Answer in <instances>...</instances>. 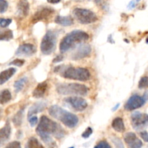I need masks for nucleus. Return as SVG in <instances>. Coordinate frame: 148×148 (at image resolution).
<instances>
[{"label":"nucleus","instance_id":"obj_22","mask_svg":"<svg viewBox=\"0 0 148 148\" xmlns=\"http://www.w3.org/2000/svg\"><path fill=\"white\" fill-rule=\"evenodd\" d=\"M25 148H44L36 137H30L26 142Z\"/></svg>","mask_w":148,"mask_h":148},{"label":"nucleus","instance_id":"obj_40","mask_svg":"<svg viewBox=\"0 0 148 148\" xmlns=\"http://www.w3.org/2000/svg\"><path fill=\"white\" fill-rule=\"evenodd\" d=\"M92 1L98 5H101L102 4V0H92Z\"/></svg>","mask_w":148,"mask_h":148},{"label":"nucleus","instance_id":"obj_36","mask_svg":"<svg viewBox=\"0 0 148 148\" xmlns=\"http://www.w3.org/2000/svg\"><path fill=\"white\" fill-rule=\"evenodd\" d=\"M140 136H141L142 139L145 141V142H148V133L146 131H143L140 133Z\"/></svg>","mask_w":148,"mask_h":148},{"label":"nucleus","instance_id":"obj_5","mask_svg":"<svg viewBox=\"0 0 148 148\" xmlns=\"http://www.w3.org/2000/svg\"><path fill=\"white\" fill-rule=\"evenodd\" d=\"M56 91L61 95L85 96L88 93L89 89L84 84L77 83H65L57 85Z\"/></svg>","mask_w":148,"mask_h":148},{"label":"nucleus","instance_id":"obj_33","mask_svg":"<svg viewBox=\"0 0 148 148\" xmlns=\"http://www.w3.org/2000/svg\"><path fill=\"white\" fill-rule=\"evenodd\" d=\"M92 133V129L91 127H88L86 129H85V131L82 133V136L84 138V139H88V138L90 137L91 134Z\"/></svg>","mask_w":148,"mask_h":148},{"label":"nucleus","instance_id":"obj_4","mask_svg":"<svg viewBox=\"0 0 148 148\" xmlns=\"http://www.w3.org/2000/svg\"><path fill=\"white\" fill-rule=\"evenodd\" d=\"M59 68L56 67L55 73H59L62 77L68 79L76 80L79 81H88L90 78V73L89 70L85 68H74V67H66V68Z\"/></svg>","mask_w":148,"mask_h":148},{"label":"nucleus","instance_id":"obj_7","mask_svg":"<svg viewBox=\"0 0 148 148\" xmlns=\"http://www.w3.org/2000/svg\"><path fill=\"white\" fill-rule=\"evenodd\" d=\"M72 13L75 19L81 24H91L98 20V17L95 13L88 9L75 8Z\"/></svg>","mask_w":148,"mask_h":148},{"label":"nucleus","instance_id":"obj_34","mask_svg":"<svg viewBox=\"0 0 148 148\" xmlns=\"http://www.w3.org/2000/svg\"><path fill=\"white\" fill-rule=\"evenodd\" d=\"M5 148H21L20 143L17 141H14V142H10V144L5 147Z\"/></svg>","mask_w":148,"mask_h":148},{"label":"nucleus","instance_id":"obj_25","mask_svg":"<svg viewBox=\"0 0 148 148\" xmlns=\"http://www.w3.org/2000/svg\"><path fill=\"white\" fill-rule=\"evenodd\" d=\"M13 38V32L10 29L0 30V41H10Z\"/></svg>","mask_w":148,"mask_h":148},{"label":"nucleus","instance_id":"obj_11","mask_svg":"<svg viewBox=\"0 0 148 148\" xmlns=\"http://www.w3.org/2000/svg\"><path fill=\"white\" fill-rule=\"evenodd\" d=\"M92 52V48L89 44H80L76 48L71 55V59L73 60H79L90 56Z\"/></svg>","mask_w":148,"mask_h":148},{"label":"nucleus","instance_id":"obj_23","mask_svg":"<svg viewBox=\"0 0 148 148\" xmlns=\"http://www.w3.org/2000/svg\"><path fill=\"white\" fill-rule=\"evenodd\" d=\"M12 100V94L10 90L4 89L0 92V103L1 104H6Z\"/></svg>","mask_w":148,"mask_h":148},{"label":"nucleus","instance_id":"obj_15","mask_svg":"<svg viewBox=\"0 0 148 148\" xmlns=\"http://www.w3.org/2000/svg\"><path fill=\"white\" fill-rule=\"evenodd\" d=\"M11 126L8 121L1 129H0V147L9 140L11 135Z\"/></svg>","mask_w":148,"mask_h":148},{"label":"nucleus","instance_id":"obj_2","mask_svg":"<svg viewBox=\"0 0 148 148\" xmlns=\"http://www.w3.org/2000/svg\"><path fill=\"white\" fill-rule=\"evenodd\" d=\"M49 113L51 117L62 122L69 129L75 128L79 122V118L76 115L66 111L58 105L51 106L49 109Z\"/></svg>","mask_w":148,"mask_h":148},{"label":"nucleus","instance_id":"obj_35","mask_svg":"<svg viewBox=\"0 0 148 148\" xmlns=\"http://www.w3.org/2000/svg\"><path fill=\"white\" fill-rule=\"evenodd\" d=\"M28 121L29 123H30V126H31L32 127H33V126H35L38 123V118L37 116L33 115L29 118Z\"/></svg>","mask_w":148,"mask_h":148},{"label":"nucleus","instance_id":"obj_24","mask_svg":"<svg viewBox=\"0 0 148 148\" xmlns=\"http://www.w3.org/2000/svg\"><path fill=\"white\" fill-rule=\"evenodd\" d=\"M23 115H24V109H21L19 110L14 115L12 118V122L15 126H20L23 123Z\"/></svg>","mask_w":148,"mask_h":148},{"label":"nucleus","instance_id":"obj_19","mask_svg":"<svg viewBox=\"0 0 148 148\" xmlns=\"http://www.w3.org/2000/svg\"><path fill=\"white\" fill-rule=\"evenodd\" d=\"M16 73V69L14 68H10L0 73V85H2L7 82L10 78L14 75Z\"/></svg>","mask_w":148,"mask_h":148},{"label":"nucleus","instance_id":"obj_10","mask_svg":"<svg viewBox=\"0 0 148 148\" xmlns=\"http://www.w3.org/2000/svg\"><path fill=\"white\" fill-rule=\"evenodd\" d=\"M64 102L69 104L73 110L77 112H82L88 107V102L85 99L79 97H69L64 99Z\"/></svg>","mask_w":148,"mask_h":148},{"label":"nucleus","instance_id":"obj_28","mask_svg":"<svg viewBox=\"0 0 148 148\" xmlns=\"http://www.w3.org/2000/svg\"><path fill=\"white\" fill-rule=\"evenodd\" d=\"M8 9V2L6 0H0V13H4Z\"/></svg>","mask_w":148,"mask_h":148},{"label":"nucleus","instance_id":"obj_6","mask_svg":"<svg viewBox=\"0 0 148 148\" xmlns=\"http://www.w3.org/2000/svg\"><path fill=\"white\" fill-rule=\"evenodd\" d=\"M57 34L52 30H48L43 37L40 43V51L45 55H49L56 49Z\"/></svg>","mask_w":148,"mask_h":148},{"label":"nucleus","instance_id":"obj_16","mask_svg":"<svg viewBox=\"0 0 148 148\" xmlns=\"http://www.w3.org/2000/svg\"><path fill=\"white\" fill-rule=\"evenodd\" d=\"M46 107H47V103L45 102H38L35 103L29 109L28 112H27V118H29L31 116L40 113L43 110H44L45 108H46Z\"/></svg>","mask_w":148,"mask_h":148},{"label":"nucleus","instance_id":"obj_27","mask_svg":"<svg viewBox=\"0 0 148 148\" xmlns=\"http://www.w3.org/2000/svg\"><path fill=\"white\" fill-rule=\"evenodd\" d=\"M138 87L140 89L148 87V76H143L140 78L138 84Z\"/></svg>","mask_w":148,"mask_h":148},{"label":"nucleus","instance_id":"obj_30","mask_svg":"<svg viewBox=\"0 0 148 148\" xmlns=\"http://www.w3.org/2000/svg\"><path fill=\"white\" fill-rule=\"evenodd\" d=\"M11 23H12V19L0 18V27L1 28L8 27Z\"/></svg>","mask_w":148,"mask_h":148},{"label":"nucleus","instance_id":"obj_38","mask_svg":"<svg viewBox=\"0 0 148 148\" xmlns=\"http://www.w3.org/2000/svg\"><path fill=\"white\" fill-rule=\"evenodd\" d=\"M62 59H63V57H62V56H57L56 57V58H55L54 59H53V62H60V61H62Z\"/></svg>","mask_w":148,"mask_h":148},{"label":"nucleus","instance_id":"obj_1","mask_svg":"<svg viewBox=\"0 0 148 148\" xmlns=\"http://www.w3.org/2000/svg\"><path fill=\"white\" fill-rule=\"evenodd\" d=\"M36 131L40 139L49 146H51V145L54 144L51 136L56 139H61L65 135V131L63 128L59 123L51 120L46 115L40 117Z\"/></svg>","mask_w":148,"mask_h":148},{"label":"nucleus","instance_id":"obj_14","mask_svg":"<svg viewBox=\"0 0 148 148\" xmlns=\"http://www.w3.org/2000/svg\"><path fill=\"white\" fill-rule=\"evenodd\" d=\"M36 46L32 44H23L20 45L15 52V55L17 56L30 57L36 53Z\"/></svg>","mask_w":148,"mask_h":148},{"label":"nucleus","instance_id":"obj_44","mask_svg":"<svg viewBox=\"0 0 148 148\" xmlns=\"http://www.w3.org/2000/svg\"><path fill=\"white\" fill-rule=\"evenodd\" d=\"M69 148H75V147H69Z\"/></svg>","mask_w":148,"mask_h":148},{"label":"nucleus","instance_id":"obj_13","mask_svg":"<svg viewBox=\"0 0 148 148\" xmlns=\"http://www.w3.org/2000/svg\"><path fill=\"white\" fill-rule=\"evenodd\" d=\"M124 142L128 148H141L143 142L133 132H128L124 136Z\"/></svg>","mask_w":148,"mask_h":148},{"label":"nucleus","instance_id":"obj_32","mask_svg":"<svg viewBox=\"0 0 148 148\" xmlns=\"http://www.w3.org/2000/svg\"><path fill=\"white\" fill-rule=\"evenodd\" d=\"M25 64V60L23 59H15L13 61H12L11 62H10V65H14V66L20 67L22 65H23Z\"/></svg>","mask_w":148,"mask_h":148},{"label":"nucleus","instance_id":"obj_29","mask_svg":"<svg viewBox=\"0 0 148 148\" xmlns=\"http://www.w3.org/2000/svg\"><path fill=\"white\" fill-rule=\"evenodd\" d=\"M111 139H112V142L115 145L116 148H124L122 142L118 137H113Z\"/></svg>","mask_w":148,"mask_h":148},{"label":"nucleus","instance_id":"obj_26","mask_svg":"<svg viewBox=\"0 0 148 148\" xmlns=\"http://www.w3.org/2000/svg\"><path fill=\"white\" fill-rule=\"evenodd\" d=\"M27 78H26V77H23V78H20V79L17 80V81H16L15 82H14V87L16 92H19V91H20L22 89H23L25 84L26 82H27Z\"/></svg>","mask_w":148,"mask_h":148},{"label":"nucleus","instance_id":"obj_3","mask_svg":"<svg viewBox=\"0 0 148 148\" xmlns=\"http://www.w3.org/2000/svg\"><path fill=\"white\" fill-rule=\"evenodd\" d=\"M89 39V35L83 30H75L66 34L62 39L59 44V49L62 53L67 52L75 47L77 44H81Z\"/></svg>","mask_w":148,"mask_h":148},{"label":"nucleus","instance_id":"obj_17","mask_svg":"<svg viewBox=\"0 0 148 148\" xmlns=\"http://www.w3.org/2000/svg\"><path fill=\"white\" fill-rule=\"evenodd\" d=\"M47 89L48 84L46 81L39 83L33 91L32 95H33V97H35L36 99L41 98V97H43L45 95L46 91H47Z\"/></svg>","mask_w":148,"mask_h":148},{"label":"nucleus","instance_id":"obj_42","mask_svg":"<svg viewBox=\"0 0 148 148\" xmlns=\"http://www.w3.org/2000/svg\"><path fill=\"white\" fill-rule=\"evenodd\" d=\"M74 1H77V2H79V1H82L83 0H72Z\"/></svg>","mask_w":148,"mask_h":148},{"label":"nucleus","instance_id":"obj_9","mask_svg":"<svg viewBox=\"0 0 148 148\" xmlns=\"http://www.w3.org/2000/svg\"><path fill=\"white\" fill-rule=\"evenodd\" d=\"M131 123L135 130H142L148 126V114L134 112L131 115Z\"/></svg>","mask_w":148,"mask_h":148},{"label":"nucleus","instance_id":"obj_37","mask_svg":"<svg viewBox=\"0 0 148 148\" xmlns=\"http://www.w3.org/2000/svg\"><path fill=\"white\" fill-rule=\"evenodd\" d=\"M136 4H137V1L135 0H132V1H130V3L129 4L128 7L130 9H133L136 7Z\"/></svg>","mask_w":148,"mask_h":148},{"label":"nucleus","instance_id":"obj_39","mask_svg":"<svg viewBox=\"0 0 148 148\" xmlns=\"http://www.w3.org/2000/svg\"><path fill=\"white\" fill-rule=\"evenodd\" d=\"M48 2L51 3V4H57L59 3L61 0H47Z\"/></svg>","mask_w":148,"mask_h":148},{"label":"nucleus","instance_id":"obj_43","mask_svg":"<svg viewBox=\"0 0 148 148\" xmlns=\"http://www.w3.org/2000/svg\"><path fill=\"white\" fill-rule=\"evenodd\" d=\"M135 1H137V2H139V1H140V0H135Z\"/></svg>","mask_w":148,"mask_h":148},{"label":"nucleus","instance_id":"obj_8","mask_svg":"<svg viewBox=\"0 0 148 148\" xmlns=\"http://www.w3.org/2000/svg\"><path fill=\"white\" fill-rule=\"evenodd\" d=\"M148 100V91H145L143 96L134 94L131 96L124 104V109L127 111H132L143 107Z\"/></svg>","mask_w":148,"mask_h":148},{"label":"nucleus","instance_id":"obj_31","mask_svg":"<svg viewBox=\"0 0 148 148\" xmlns=\"http://www.w3.org/2000/svg\"><path fill=\"white\" fill-rule=\"evenodd\" d=\"M94 148H111V147L110 146V145L106 141L103 140L101 141L98 145H95Z\"/></svg>","mask_w":148,"mask_h":148},{"label":"nucleus","instance_id":"obj_12","mask_svg":"<svg viewBox=\"0 0 148 148\" xmlns=\"http://www.w3.org/2000/svg\"><path fill=\"white\" fill-rule=\"evenodd\" d=\"M54 13V10L49 7H40L32 17V23H35L41 20H45L51 17Z\"/></svg>","mask_w":148,"mask_h":148},{"label":"nucleus","instance_id":"obj_21","mask_svg":"<svg viewBox=\"0 0 148 148\" xmlns=\"http://www.w3.org/2000/svg\"><path fill=\"white\" fill-rule=\"evenodd\" d=\"M111 126L117 132L121 133V132H124L125 131V126H124V120L120 117H117L113 120Z\"/></svg>","mask_w":148,"mask_h":148},{"label":"nucleus","instance_id":"obj_20","mask_svg":"<svg viewBox=\"0 0 148 148\" xmlns=\"http://www.w3.org/2000/svg\"><path fill=\"white\" fill-rule=\"evenodd\" d=\"M54 22L62 26H70L73 25L74 20L72 16H61L57 15L55 17Z\"/></svg>","mask_w":148,"mask_h":148},{"label":"nucleus","instance_id":"obj_41","mask_svg":"<svg viewBox=\"0 0 148 148\" xmlns=\"http://www.w3.org/2000/svg\"><path fill=\"white\" fill-rule=\"evenodd\" d=\"M119 104H117L116 105L115 107H114V108H113V110H112L113 111H114V110H116V108H118V107H119Z\"/></svg>","mask_w":148,"mask_h":148},{"label":"nucleus","instance_id":"obj_18","mask_svg":"<svg viewBox=\"0 0 148 148\" xmlns=\"http://www.w3.org/2000/svg\"><path fill=\"white\" fill-rule=\"evenodd\" d=\"M30 5L27 0H20L17 4V13L20 17H25L28 15Z\"/></svg>","mask_w":148,"mask_h":148}]
</instances>
